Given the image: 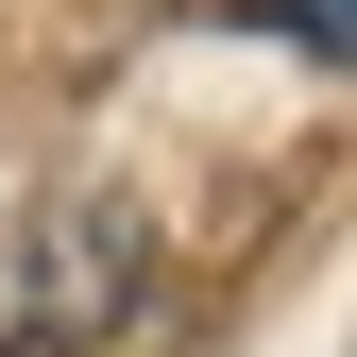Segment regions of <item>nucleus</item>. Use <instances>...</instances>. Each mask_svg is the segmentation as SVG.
I'll list each match as a JSON object with an SVG mask.
<instances>
[{
    "mask_svg": "<svg viewBox=\"0 0 357 357\" xmlns=\"http://www.w3.org/2000/svg\"><path fill=\"white\" fill-rule=\"evenodd\" d=\"M273 17H289V52H306V68H357V0H273Z\"/></svg>",
    "mask_w": 357,
    "mask_h": 357,
    "instance_id": "f257e3e1",
    "label": "nucleus"
}]
</instances>
